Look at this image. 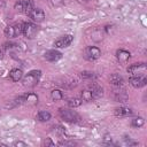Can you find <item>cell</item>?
Wrapping results in <instances>:
<instances>
[{
    "label": "cell",
    "mask_w": 147,
    "mask_h": 147,
    "mask_svg": "<svg viewBox=\"0 0 147 147\" xmlns=\"http://www.w3.org/2000/svg\"><path fill=\"white\" fill-rule=\"evenodd\" d=\"M41 76V71L40 70H32L30 72H28L25 76H23L22 78V83L25 87H33L38 84L39 78Z\"/></svg>",
    "instance_id": "6da1fadb"
},
{
    "label": "cell",
    "mask_w": 147,
    "mask_h": 147,
    "mask_svg": "<svg viewBox=\"0 0 147 147\" xmlns=\"http://www.w3.org/2000/svg\"><path fill=\"white\" fill-rule=\"evenodd\" d=\"M59 114L61 116V118L68 123H77L79 121V116L76 111L68 109V108H60L59 109Z\"/></svg>",
    "instance_id": "7a4b0ae2"
},
{
    "label": "cell",
    "mask_w": 147,
    "mask_h": 147,
    "mask_svg": "<svg viewBox=\"0 0 147 147\" xmlns=\"http://www.w3.org/2000/svg\"><path fill=\"white\" fill-rule=\"evenodd\" d=\"M146 70H147V65L144 62L133 63L127 68V72L132 76H145Z\"/></svg>",
    "instance_id": "3957f363"
},
{
    "label": "cell",
    "mask_w": 147,
    "mask_h": 147,
    "mask_svg": "<svg viewBox=\"0 0 147 147\" xmlns=\"http://www.w3.org/2000/svg\"><path fill=\"white\" fill-rule=\"evenodd\" d=\"M15 102L17 105H34L38 102V95L34 93H25L21 96H18Z\"/></svg>",
    "instance_id": "277c9868"
},
{
    "label": "cell",
    "mask_w": 147,
    "mask_h": 147,
    "mask_svg": "<svg viewBox=\"0 0 147 147\" xmlns=\"http://www.w3.org/2000/svg\"><path fill=\"white\" fill-rule=\"evenodd\" d=\"M33 8H34V5H33V1L32 0H18L15 3V9L18 10V11H22V13H24L26 15Z\"/></svg>",
    "instance_id": "5b68a950"
},
{
    "label": "cell",
    "mask_w": 147,
    "mask_h": 147,
    "mask_svg": "<svg viewBox=\"0 0 147 147\" xmlns=\"http://www.w3.org/2000/svg\"><path fill=\"white\" fill-rule=\"evenodd\" d=\"M22 32H23V24H22V23L14 24V25H8V26L5 29V36L8 37V38L18 37Z\"/></svg>",
    "instance_id": "8992f818"
},
{
    "label": "cell",
    "mask_w": 147,
    "mask_h": 147,
    "mask_svg": "<svg viewBox=\"0 0 147 147\" xmlns=\"http://www.w3.org/2000/svg\"><path fill=\"white\" fill-rule=\"evenodd\" d=\"M100 56H101V51L95 46H87L84 49V57L88 61H94Z\"/></svg>",
    "instance_id": "52a82bcc"
},
{
    "label": "cell",
    "mask_w": 147,
    "mask_h": 147,
    "mask_svg": "<svg viewBox=\"0 0 147 147\" xmlns=\"http://www.w3.org/2000/svg\"><path fill=\"white\" fill-rule=\"evenodd\" d=\"M28 39H33L38 33V26L33 23H23V32H22Z\"/></svg>",
    "instance_id": "ba28073f"
},
{
    "label": "cell",
    "mask_w": 147,
    "mask_h": 147,
    "mask_svg": "<svg viewBox=\"0 0 147 147\" xmlns=\"http://www.w3.org/2000/svg\"><path fill=\"white\" fill-rule=\"evenodd\" d=\"M72 41H74V36H71V34H64V36H61L60 38H57L54 41V46L56 48H65V47L70 46Z\"/></svg>",
    "instance_id": "9c48e42d"
},
{
    "label": "cell",
    "mask_w": 147,
    "mask_h": 147,
    "mask_svg": "<svg viewBox=\"0 0 147 147\" xmlns=\"http://www.w3.org/2000/svg\"><path fill=\"white\" fill-rule=\"evenodd\" d=\"M28 16H29L33 22H37V23H41V22H44L45 17H46L44 10H42L41 8H36V7L28 14Z\"/></svg>",
    "instance_id": "30bf717a"
},
{
    "label": "cell",
    "mask_w": 147,
    "mask_h": 147,
    "mask_svg": "<svg viewBox=\"0 0 147 147\" xmlns=\"http://www.w3.org/2000/svg\"><path fill=\"white\" fill-rule=\"evenodd\" d=\"M129 83L134 88H140L147 84V78H146V76H132V77H130Z\"/></svg>",
    "instance_id": "8fae6325"
},
{
    "label": "cell",
    "mask_w": 147,
    "mask_h": 147,
    "mask_svg": "<svg viewBox=\"0 0 147 147\" xmlns=\"http://www.w3.org/2000/svg\"><path fill=\"white\" fill-rule=\"evenodd\" d=\"M44 57L49 62H55V61H59L62 57V53L56 51V49H49V51L45 52Z\"/></svg>",
    "instance_id": "7c38bea8"
},
{
    "label": "cell",
    "mask_w": 147,
    "mask_h": 147,
    "mask_svg": "<svg viewBox=\"0 0 147 147\" xmlns=\"http://www.w3.org/2000/svg\"><path fill=\"white\" fill-rule=\"evenodd\" d=\"M113 96H114V99H115L117 102H125V101L129 99V95H127V93H126L124 90H122V88H118V90H114Z\"/></svg>",
    "instance_id": "4fadbf2b"
},
{
    "label": "cell",
    "mask_w": 147,
    "mask_h": 147,
    "mask_svg": "<svg viewBox=\"0 0 147 147\" xmlns=\"http://www.w3.org/2000/svg\"><path fill=\"white\" fill-rule=\"evenodd\" d=\"M114 114L116 117H126V116H131L133 114V110L129 107H119L115 109Z\"/></svg>",
    "instance_id": "5bb4252c"
},
{
    "label": "cell",
    "mask_w": 147,
    "mask_h": 147,
    "mask_svg": "<svg viewBox=\"0 0 147 147\" xmlns=\"http://www.w3.org/2000/svg\"><path fill=\"white\" fill-rule=\"evenodd\" d=\"M109 83H110L113 86H115V87H121V86L123 85V83H124V79H123V77H122L121 75H118V74H111V75L109 76Z\"/></svg>",
    "instance_id": "9a60e30c"
},
{
    "label": "cell",
    "mask_w": 147,
    "mask_h": 147,
    "mask_svg": "<svg viewBox=\"0 0 147 147\" xmlns=\"http://www.w3.org/2000/svg\"><path fill=\"white\" fill-rule=\"evenodd\" d=\"M90 91L92 92V96H93V100H96L99 98H101L103 95V88L96 84H93V85H90L88 86Z\"/></svg>",
    "instance_id": "2e32d148"
},
{
    "label": "cell",
    "mask_w": 147,
    "mask_h": 147,
    "mask_svg": "<svg viewBox=\"0 0 147 147\" xmlns=\"http://www.w3.org/2000/svg\"><path fill=\"white\" fill-rule=\"evenodd\" d=\"M116 57H117V60H118L119 62L125 63V62H127L129 59L131 57V54H130V52H127V51H125V49H118V51L116 52Z\"/></svg>",
    "instance_id": "e0dca14e"
},
{
    "label": "cell",
    "mask_w": 147,
    "mask_h": 147,
    "mask_svg": "<svg viewBox=\"0 0 147 147\" xmlns=\"http://www.w3.org/2000/svg\"><path fill=\"white\" fill-rule=\"evenodd\" d=\"M9 77L13 82H20L22 78H23V71L18 68H15V69H11L10 72H9Z\"/></svg>",
    "instance_id": "ac0fdd59"
},
{
    "label": "cell",
    "mask_w": 147,
    "mask_h": 147,
    "mask_svg": "<svg viewBox=\"0 0 147 147\" xmlns=\"http://www.w3.org/2000/svg\"><path fill=\"white\" fill-rule=\"evenodd\" d=\"M37 119L39 122H48L51 119V113H48L47 110H40L37 114Z\"/></svg>",
    "instance_id": "d6986e66"
},
{
    "label": "cell",
    "mask_w": 147,
    "mask_h": 147,
    "mask_svg": "<svg viewBox=\"0 0 147 147\" xmlns=\"http://www.w3.org/2000/svg\"><path fill=\"white\" fill-rule=\"evenodd\" d=\"M82 102H83V100H82L80 98H70V99H68V101H67L68 106L71 107V108H77V107H79V106L82 105Z\"/></svg>",
    "instance_id": "ffe728a7"
},
{
    "label": "cell",
    "mask_w": 147,
    "mask_h": 147,
    "mask_svg": "<svg viewBox=\"0 0 147 147\" xmlns=\"http://www.w3.org/2000/svg\"><path fill=\"white\" fill-rule=\"evenodd\" d=\"M51 98L54 101H60V100H62L64 98V95H63V92L61 90H53L51 92Z\"/></svg>",
    "instance_id": "44dd1931"
},
{
    "label": "cell",
    "mask_w": 147,
    "mask_h": 147,
    "mask_svg": "<svg viewBox=\"0 0 147 147\" xmlns=\"http://www.w3.org/2000/svg\"><path fill=\"white\" fill-rule=\"evenodd\" d=\"M83 101H92L93 100V96H92V92L90 91V88H85L82 91V98H80Z\"/></svg>",
    "instance_id": "7402d4cb"
},
{
    "label": "cell",
    "mask_w": 147,
    "mask_h": 147,
    "mask_svg": "<svg viewBox=\"0 0 147 147\" xmlns=\"http://www.w3.org/2000/svg\"><path fill=\"white\" fill-rule=\"evenodd\" d=\"M144 124H145V119H144L142 117H140V116L134 117V118L131 121V125H132L133 127H137V129L141 127Z\"/></svg>",
    "instance_id": "603a6c76"
},
{
    "label": "cell",
    "mask_w": 147,
    "mask_h": 147,
    "mask_svg": "<svg viewBox=\"0 0 147 147\" xmlns=\"http://www.w3.org/2000/svg\"><path fill=\"white\" fill-rule=\"evenodd\" d=\"M80 76L84 78V79H93L96 77V75L92 71H82L80 72Z\"/></svg>",
    "instance_id": "cb8c5ba5"
},
{
    "label": "cell",
    "mask_w": 147,
    "mask_h": 147,
    "mask_svg": "<svg viewBox=\"0 0 147 147\" xmlns=\"http://www.w3.org/2000/svg\"><path fill=\"white\" fill-rule=\"evenodd\" d=\"M76 142L75 141H70V140H64V141H60L59 146H75Z\"/></svg>",
    "instance_id": "d4e9b609"
},
{
    "label": "cell",
    "mask_w": 147,
    "mask_h": 147,
    "mask_svg": "<svg viewBox=\"0 0 147 147\" xmlns=\"http://www.w3.org/2000/svg\"><path fill=\"white\" fill-rule=\"evenodd\" d=\"M51 5L54 6V7H59V6H62L64 3V0H49Z\"/></svg>",
    "instance_id": "484cf974"
},
{
    "label": "cell",
    "mask_w": 147,
    "mask_h": 147,
    "mask_svg": "<svg viewBox=\"0 0 147 147\" xmlns=\"http://www.w3.org/2000/svg\"><path fill=\"white\" fill-rule=\"evenodd\" d=\"M54 131H55L57 134H64V133H65L64 127H63V126H60V125H59V126H56V127L54 129Z\"/></svg>",
    "instance_id": "4316f807"
},
{
    "label": "cell",
    "mask_w": 147,
    "mask_h": 147,
    "mask_svg": "<svg viewBox=\"0 0 147 147\" xmlns=\"http://www.w3.org/2000/svg\"><path fill=\"white\" fill-rule=\"evenodd\" d=\"M111 140H113V139H111V137H110V136H108V134H106V136H105V138L102 139L103 144H107V145H110V144H111Z\"/></svg>",
    "instance_id": "83f0119b"
},
{
    "label": "cell",
    "mask_w": 147,
    "mask_h": 147,
    "mask_svg": "<svg viewBox=\"0 0 147 147\" xmlns=\"http://www.w3.org/2000/svg\"><path fill=\"white\" fill-rule=\"evenodd\" d=\"M14 146H15V147H28V144L20 140V141H15V142H14Z\"/></svg>",
    "instance_id": "f1b7e54d"
},
{
    "label": "cell",
    "mask_w": 147,
    "mask_h": 147,
    "mask_svg": "<svg viewBox=\"0 0 147 147\" xmlns=\"http://www.w3.org/2000/svg\"><path fill=\"white\" fill-rule=\"evenodd\" d=\"M44 146H54V142L52 141V139L51 138H46L45 140H44Z\"/></svg>",
    "instance_id": "f546056e"
},
{
    "label": "cell",
    "mask_w": 147,
    "mask_h": 147,
    "mask_svg": "<svg viewBox=\"0 0 147 147\" xmlns=\"http://www.w3.org/2000/svg\"><path fill=\"white\" fill-rule=\"evenodd\" d=\"M125 144L129 145V146H136V145H138L137 141H133V140H131L130 138H129V140H125Z\"/></svg>",
    "instance_id": "4dcf8cb0"
},
{
    "label": "cell",
    "mask_w": 147,
    "mask_h": 147,
    "mask_svg": "<svg viewBox=\"0 0 147 147\" xmlns=\"http://www.w3.org/2000/svg\"><path fill=\"white\" fill-rule=\"evenodd\" d=\"M2 56H3V54H2V52H1V51H0V60H1V59H2Z\"/></svg>",
    "instance_id": "1f68e13d"
},
{
    "label": "cell",
    "mask_w": 147,
    "mask_h": 147,
    "mask_svg": "<svg viewBox=\"0 0 147 147\" xmlns=\"http://www.w3.org/2000/svg\"><path fill=\"white\" fill-rule=\"evenodd\" d=\"M5 6V2H1V7H3Z\"/></svg>",
    "instance_id": "d6a6232c"
}]
</instances>
